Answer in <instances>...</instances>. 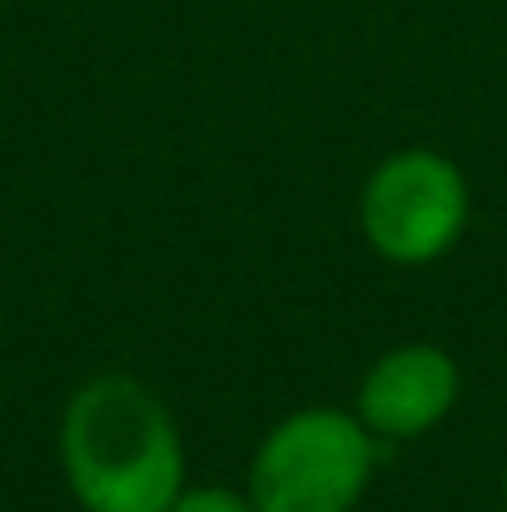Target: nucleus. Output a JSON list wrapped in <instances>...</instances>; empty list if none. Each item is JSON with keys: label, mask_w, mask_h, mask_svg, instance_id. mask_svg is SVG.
Segmentation results:
<instances>
[{"label": "nucleus", "mask_w": 507, "mask_h": 512, "mask_svg": "<svg viewBox=\"0 0 507 512\" xmlns=\"http://www.w3.org/2000/svg\"><path fill=\"white\" fill-rule=\"evenodd\" d=\"M60 463L85 512H169L184 493L179 428L130 373H100L75 388L60 423Z\"/></svg>", "instance_id": "1"}, {"label": "nucleus", "mask_w": 507, "mask_h": 512, "mask_svg": "<svg viewBox=\"0 0 507 512\" xmlns=\"http://www.w3.org/2000/svg\"><path fill=\"white\" fill-rule=\"evenodd\" d=\"M378 438L358 413L304 408L254 453L249 503L259 512H353L373 478Z\"/></svg>", "instance_id": "2"}, {"label": "nucleus", "mask_w": 507, "mask_h": 512, "mask_svg": "<svg viewBox=\"0 0 507 512\" xmlns=\"http://www.w3.org/2000/svg\"><path fill=\"white\" fill-rule=\"evenodd\" d=\"M368 244L393 264H433L468 224V179L438 150H398L363 184Z\"/></svg>", "instance_id": "3"}, {"label": "nucleus", "mask_w": 507, "mask_h": 512, "mask_svg": "<svg viewBox=\"0 0 507 512\" xmlns=\"http://www.w3.org/2000/svg\"><path fill=\"white\" fill-rule=\"evenodd\" d=\"M458 403V363L433 343L388 348L358 383V423L378 443L423 438Z\"/></svg>", "instance_id": "4"}, {"label": "nucleus", "mask_w": 507, "mask_h": 512, "mask_svg": "<svg viewBox=\"0 0 507 512\" xmlns=\"http://www.w3.org/2000/svg\"><path fill=\"white\" fill-rule=\"evenodd\" d=\"M169 512H259L249 498H239V493H229V488H189V493H179Z\"/></svg>", "instance_id": "5"}, {"label": "nucleus", "mask_w": 507, "mask_h": 512, "mask_svg": "<svg viewBox=\"0 0 507 512\" xmlns=\"http://www.w3.org/2000/svg\"><path fill=\"white\" fill-rule=\"evenodd\" d=\"M503 503H507V473H503Z\"/></svg>", "instance_id": "6"}]
</instances>
